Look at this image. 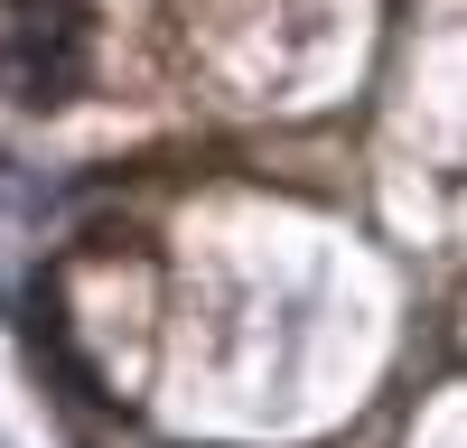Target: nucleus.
Returning <instances> with one entry per match:
<instances>
[{"label": "nucleus", "mask_w": 467, "mask_h": 448, "mask_svg": "<svg viewBox=\"0 0 467 448\" xmlns=\"http://www.w3.org/2000/svg\"><path fill=\"white\" fill-rule=\"evenodd\" d=\"M85 85V10L75 0H0V94L19 112H57Z\"/></svg>", "instance_id": "1"}]
</instances>
